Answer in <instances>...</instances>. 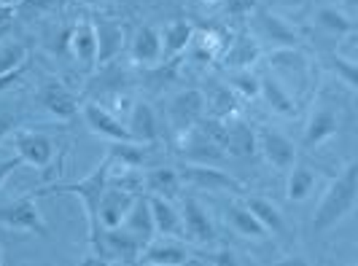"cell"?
Masks as SVG:
<instances>
[{
  "label": "cell",
  "mask_w": 358,
  "mask_h": 266,
  "mask_svg": "<svg viewBox=\"0 0 358 266\" xmlns=\"http://www.w3.org/2000/svg\"><path fill=\"white\" fill-rule=\"evenodd\" d=\"M259 8V0H224L227 17H251Z\"/></svg>",
  "instance_id": "38"
},
{
  "label": "cell",
  "mask_w": 358,
  "mask_h": 266,
  "mask_svg": "<svg viewBox=\"0 0 358 266\" xmlns=\"http://www.w3.org/2000/svg\"><path fill=\"white\" fill-rule=\"evenodd\" d=\"M14 148L22 164H30L36 170H46L54 159V142L52 138L30 132V129H17L14 132Z\"/></svg>",
  "instance_id": "9"
},
{
  "label": "cell",
  "mask_w": 358,
  "mask_h": 266,
  "mask_svg": "<svg viewBox=\"0 0 358 266\" xmlns=\"http://www.w3.org/2000/svg\"><path fill=\"white\" fill-rule=\"evenodd\" d=\"M148 207H151V215H154V229H157V234H162V237H183L180 210H176L173 199L148 196Z\"/></svg>",
  "instance_id": "22"
},
{
  "label": "cell",
  "mask_w": 358,
  "mask_h": 266,
  "mask_svg": "<svg viewBox=\"0 0 358 266\" xmlns=\"http://www.w3.org/2000/svg\"><path fill=\"white\" fill-rule=\"evenodd\" d=\"M94 36H97V65L110 62L116 54L124 49V27L119 22L100 19L94 24Z\"/></svg>",
  "instance_id": "23"
},
{
  "label": "cell",
  "mask_w": 358,
  "mask_h": 266,
  "mask_svg": "<svg viewBox=\"0 0 358 266\" xmlns=\"http://www.w3.org/2000/svg\"><path fill=\"white\" fill-rule=\"evenodd\" d=\"M342 8H345V14L353 19L358 11V0H342Z\"/></svg>",
  "instance_id": "44"
},
{
  "label": "cell",
  "mask_w": 358,
  "mask_h": 266,
  "mask_svg": "<svg viewBox=\"0 0 358 266\" xmlns=\"http://www.w3.org/2000/svg\"><path fill=\"white\" fill-rule=\"evenodd\" d=\"M143 245L124 229V226H113L103 229V242H100V256L108 264H138Z\"/></svg>",
  "instance_id": "8"
},
{
  "label": "cell",
  "mask_w": 358,
  "mask_h": 266,
  "mask_svg": "<svg viewBox=\"0 0 358 266\" xmlns=\"http://www.w3.org/2000/svg\"><path fill=\"white\" fill-rule=\"evenodd\" d=\"M224 151L234 154V156H253L259 151L256 145V129L245 124V121H227V138H224Z\"/></svg>",
  "instance_id": "26"
},
{
  "label": "cell",
  "mask_w": 358,
  "mask_h": 266,
  "mask_svg": "<svg viewBox=\"0 0 358 266\" xmlns=\"http://www.w3.org/2000/svg\"><path fill=\"white\" fill-rule=\"evenodd\" d=\"M358 202V164L350 161L345 167L337 180L329 183L326 194L318 202V210L313 215V231L315 234H323V231L334 229L340 221H345L348 215L356 210Z\"/></svg>",
  "instance_id": "2"
},
{
  "label": "cell",
  "mask_w": 358,
  "mask_h": 266,
  "mask_svg": "<svg viewBox=\"0 0 358 266\" xmlns=\"http://www.w3.org/2000/svg\"><path fill=\"white\" fill-rule=\"evenodd\" d=\"M14 126H17V119H14V116H8V113H0V142L6 140L11 132H14Z\"/></svg>",
  "instance_id": "43"
},
{
  "label": "cell",
  "mask_w": 358,
  "mask_h": 266,
  "mask_svg": "<svg viewBox=\"0 0 358 266\" xmlns=\"http://www.w3.org/2000/svg\"><path fill=\"white\" fill-rule=\"evenodd\" d=\"M0 264H3V253H0Z\"/></svg>",
  "instance_id": "47"
},
{
  "label": "cell",
  "mask_w": 358,
  "mask_h": 266,
  "mask_svg": "<svg viewBox=\"0 0 358 266\" xmlns=\"http://www.w3.org/2000/svg\"><path fill=\"white\" fill-rule=\"evenodd\" d=\"M159 36H162V57H178V54H183L189 49V43L194 38V27L186 19H176V22H170L162 30Z\"/></svg>",
  "instance_id": "30"
},
{
  "label": "cell",
  "mask_w": 358,
  "mask_h": 266,
  "mask_svg": "<svg viewBox=\"0 0 358 266\" xmlns=\"http://www.w3.org/2000/svg\"><path fill=\"white\" fill-rule=\"evenodd\" d=\"M71 54L81 68H97V36H94V24L92 22H81L71 30V43H68Z\"/></svg>",
  "instance_id": "18"
},
{
  "label": "cell",
  "mask_w": 358,
  "mask_h": 266,
  "mask_svg": "<svg viewBox=\"0 0 358 266\" xmlns=\"http://www.w3.org/2000/svg\"><path fill=\"white\" fill-rule=\"evenodd\" d=\"M138 264L145 266H186L194 264V256L189 250L178 245V242H148L143 245L141 256H138Z\"/></svg>",
  "instance_id": "16"
},
{
  "label": "cell",
  "mask_w": 358,
  "mask_h": 266,
  "mask_svg": "<svg viewBox=\"0 0 358 266\" xmlns=\"http://www.w3.org/2000/svg\"><path fill=\"white\" fill-rule=\"evenodd\" d=\"M337 132H340V116H337V110L329 105H318L313 110V116L307 119L302 145L305 148H318L321 142L331 140Z\"/></svg>",
  "instance_id": "14"
},
{
  "label": "cell",
  "mask_w": 358,
  "mask_h": 266,
  "mask_svg": "<svg viewBox=\"0 0 358 266\" xmlns=\"http://www.w3.org/2000/svg\"><path fill=\"white\" fill-rule=\"evenodd\" d=\"M24 71H27V65H19L17 71L3 73V75H0V91H6V89L14 87L17 81H22V75H24Z\"/></svg>",
  "instance_id": "40"
},
{
  "label": "cell",
  "mask_w": 358,
  "mask_h": 266,
  "mask_svg": "<svg viewBox=\"0 0 358 266\" xmlns=\"http://www.w3.org/2000/svg\"><path fill=\"white\" fill-rule=\"evenodd\" d=\"M0 226L8 231H24V234H38L49 237V223L38 210L33 196H22L17 202H8L0 207Z\"/></svg>",
  "instance_id": "3"
},
{
  "label": "cell",
  "mask_w": 358,
  "mask_h": 266,
  "mask_svg": "<svg viewBox=\"0 0 358 266\" xmlns=\"http://www.w3.org/2000/svg\"><path fill=\"white\" fill-rule=\"evenodd\" d=\"M38 100H41V105L46 108L54 119H59V121H68V119H73V116L78 113V100H76V94H73L71 89L65 87L59 78L43 81V87L38 91Z\"/></svg>",
  "instance_id": "12"
},
{
  "label": "cell",
  "mask_w": 358,
  "mask_h": 266,
  "mask_svg": "<svg viewBox=\"0 0 358 266\" xmlns=\"http://www.w3.org/2000/svg\"><path fill=\"white\" fill-rule=\"evenodd\" d=\"M22 167V159L19 156H11V159H3L0 161V186L8 180V175L14 172V170H19Z\"/></svg>",
  "instance_id": "41"
},
{
  "label": "cell",
  "mask_w": 358,
  "mask_h": 266,
  "mask_svg": "<svg viewBox=\"0 0 358 266\" xmlns=\"http://www.w3.org/2000/svg\"><path fill=\"white\" fill-rule=\"evenodd\" d=\"M178 172H180V180L189 183L192 189L215 191V194H240V191H245L240 180H234L224 170H218L215 164H194V161H189L186 167H180Z\"/></svg>",
  "instance_id": "4"
},
{
  "label": "cell",
  "mask_w": 358,
  "mask_h": 266,
  "mask_svg": "<svg viewBox=\"0 0 358 266\" xmlns=\"http://www.w3.org/2000/svg\"><path fill=\"white\" fill-rule=\"evenodd\" d=\"M227 221H229V226H232L240 237H245V239H264L267 237V231L264 226L256 221V215L245 207V202H229L227 205Z\"/></svg>",
  "instance_id": "29"
},
{
  "label": "cell",
  "mask_w": 358,
  "mask_h": 266,
  "mask_svg": "<svg viewBox=\"0 0 358 266\" xmlns=\"http://www.w3.org/2000/svg\"><path fill=\"white\" fill-rule=\"evenodd\" d=\"M180 223H183V239H189L192 245H210V242H215L213 221H210L205 205L199 202L197 196H186L183 199Z\"/></svg>",
  "instance_id": "6"
},
{
  "label": "cell",
  "mask_w": 358,
  "mask_h": 266,
  "mask_svg": "<svg viewBox=\"0 0 358 266\" xmlns=\"http://www.w3.org/2000/svg\"><path fill=\"white\" fill-rule=\"evenodd\" d=\"M318 24H321L326 33H331V36H353V30H356V22L348 17L345 11L340 8H331V6H323L321 11H318Z\"/></svg>",
  "instance_id": "33"
},
{
  "label": "cell",
  "mask_w": 358,
  "mask_h": 266,
  "mask_svg": "<svg viewBox=\"0 0 358 266\" xmlns=\"http://www.w3.org/2000/svg\"><path fill=\"white\" fill-rule=\"evenodd\" d=\"M205 110H210L213 119L229 121V119H234V113H237V100H234V94L229 89L218 87V89H213V94L205 100Z\"/></svg>",
  "instance_id": "34"
},
{
  "label": "cell",
  "mask_w": 358,
  "mask_h": 266,
  "mask_svg": "<svg viewBox=\"0 0 358 266\" xmlns=\"http://www.w3.org/2000/svg\"><path fill=\"white\" fill-rule=\"evenodd\" d=\"M143 186L148 196H164V199H176L183 186L180 172L173 167H154L143 172Z\"/></svg>",
  "instance_id": "25"
},
{
  "label": "cell",
  "mask_w": 358,
  "mask_h": 266,
  "mask_svg": "<svg viewBox=\"0 0 358 266\" xmlns=\"http://www.w3.org/2000/svg\"><path fill=\"white\" fill-rule=\"evenodd\" d=\"M141 245H148L154 237H157V229H154V215H151V207H148V196L138 194L129 213H127L124 223H122Z\"/></svg>",
  "instance_id": "17"
},
{
  "label": "cell",
  "mask_w": 358,
  "mask_h": 266,
  "mask_svg": "<svg viewBox=\"0 0 358 266\" xmlns=\"http://www.w3.org/2000/svg\"><path fill=\"white\" fill-rule=\"evenodd\" d=\"M27 46L19 43V40H8V43H0V75L3 73L17 71L19 65H27Z\"/></svg>",
  "instance_id": "35"
},
{
  "label": "cell",
  "mask_w": 358,
  "mask_h": 266,
  "mask_svg": "<svg viewBox=\"0 0 358 266\" xmlns=\"http://www.w3.org/2000/svg\"><path fill=\"white\" fill-rule=\"evenodd\" d=\"M256 145L264 154V159L275 170H280V172H288L296 164V145L288 140L283 132H278L272 126L259 124V129H256Z\"/></svg>",
  "instance_id": "5"
},
{
  "label": "cell",
  "mask_w": 358,
  "mask_h": 266,
  "mask_svg": "<svg viewBox=\"0 0 358 266\" xmlns=\"http://www.w3.org/2000/svg\"><path fill=\"white\" fill-rule=\"evenodd\" d=\"M331 68H334V73H340L342 81L348 84L350 89H356V59L353 57H334L331 59Z\"/></svg>",
  "instance_id": "37"
},
{
  "label": "cell",
  "mask_w": 358,
  "mask_h": 266,
  "mask_svg": "<svg viewBox=\"0 0 358 266\" xmlns=\"http://www.w3.org/2000/svg\"><path fill=\"white\" fill-rule=\"evenodd\" d=\"M84 3H90V6H97V3H108V0H84Z\"/></svg>",
  "instance_id": "46"
},
{
  "label": "cell",
  "mask_w": 358,
  "mask_h": 266,
  "mask_svg": "<svg viewBox=\"0 0 358 266\" xmlns=\"http://www.w3.org/2000/svg\"><path fill=\"white\" fill-rule=\"evenodd\" d=\"M106 156L116 167H143L148 159V145L135 140H110Z\"/></svg>",
  "instance_id": "31"
},
{
  "label": "cell",
  "mask_w": 358,
  "mask_h": 266,
  "mask_svg": "<svg viewBox=\"0 0 358 266\" xmlns=\"http://www.w3.org/2000/svg\"><path fill=\"white\" fill-rule=\"evenodd\" d=\"M132 202H135V194L122 191V189H113V186H106V191L100 196V207H97L100 226H103V229L122 226L127 213H129V207H132Z\"/></svg>",
  "instance_id": "15"
},
{
  "label": "cell",
  "mask_w": 358,
  "mask_h": 266,
  "mask_svg": "<svg viewBox=\"0 0 358 266\" xmlns=\"http://www.w3.org/2000/svg\"><path fill=\"white\" fill-rule=\"evenodd\" d=\"M129 57L138 62V65H159L162 62V36L157 27L145 24L141 27L135 36H132V43H129Z\"/></svg>",
  "instance_id": "20"
},
{
  "label": "cell",
  "mask_w": 358,
  "mask_h": 266,
  "mask_svg": "<svg viewBox=\"0 0 358 266\" xmlns=\"http://www.w3.org/2000/svg\"><path fill=\"white\" fill-rule=\"evenodd\" d=\"M127 129L132 135V140L154 145L159 138V124H157V113L148 103H135L129 108V119H127Z\"/></svg>",
  "instance_id": "19"
},
{
  "label": "cell",
  "mask_w": 358,
  "mask_h": 266,
  "mask_svg": "<svg viewBox=\"0 0 358 266\" xmlns=\"http://www.w3.org/2000/svg\"><path fill=\"white\" fill-rule=\"evenodd\" d=\"M280 3H283V6H291V8H296V6H302L305 0H280Z\"/></svg>",
  "instance_id": "45"
},
{
  "label": "cell",
  "mask_w": 358,
  "mask_h": 266,
  "mask_svg": "<svg viewBox=\"0 0 358 266\" xmlns=\"http://www.w3.org/2000/svg\"><path fill=\"white\" fill-rule=\"evenodd\" d=\"M108 170H110V159L103 154L100 164L92 170L87 177L76 180V183H62V186H52V189H43L38 194H71L78 196L81 205H84V213H87V223H90V245L92 253L100 256V242H103V226H100V218H97V207H100V196L108 186Z\"/></svg>",
  "instance_id": "1"
},
{
  "label": "cell",
  "mask_w": 358,
  "mask_h": 266,
  "mask_svg": "<svg viewBox=\"0 0 358 266\" xmlns=\"http://www.w3.org/2000/svg\"><path fill=\"white\" fill-rule=\"evenodd\" d=\"M269 65H272V71L280 73V75H286V81H296V84H302L307 75V57L296 46H283V49H272L269 54Z\"/></svg>",
  "instance_id": "21"
},
{
  "label": "cell",
  "mask_w": 358,
  "mask_h": 266,
  "mask_svg": "<svg viewBox=\"0 0 358 266\" xmlns=\"http://www.w3.org/2000/svg\"><path fill=\"white\" fill-rule=\"evenodd\" d=\"M253 24H256V38L259 40H269L272 49H283V46H296L299 43V33L288 24L286 19L272 14L267 8H256L253 11Z\"/></svg>",
  "instance_id": "10"
},
{
  "label": "cell",
  "mask_w": 358,
  "mask_h": 266,
  "mask_svg": "<svg viewBox=\"0 0 358 266\" xmlns=\"http://www.w3.org/2000/svg\"><path fill=\"white\" fill-rule=\"evenodd\" d=\"M194 264L237 266V264H243V261L237 258V253H232V250H218V253H208V256H202V258H194Z\"/></svg>",
  "instance_id": "39"
},
{
  "label": "cell",
  "mask_w": 358,
  "mask_h": 266,
  "mask_svg": "<svg viewBox=\"0 0 358 266\" xmlns=\"http://www.w3.org/2000/svg\"><path fill=\"white\" fill-rule=\"evenodd\" d=\"M259 57H262L259 40H253V38H248V36H240L227 46V52H224V65L232 68V71H251V65Z\"/></svg>",
  "instance_id": "28"
},
{
  "label": "cell",
  "mask_w": 358,
  "mask_h": 266,
  "mask_svg": "<svg viewBox=\"0 0 358 266\" xmlns=\"http://www.w3.org/2000/svg\"><path fill=\"white\" fill-rule=\"evenodd\" d=\"M318 175L315 170H310L305 164H294L288 170V183H286V196L291 202H305L307 196L315 191Z\"/></svg>",
  "instance_id": "32"
},
{
  "label": "cell",
  "mask_w": 358,
  "mask_h": 266,
  "mask_svg": "<svg viewBox=\"0 0 358 266\" xmlns=\"http://www.w3.org/2000/svg\"><path fill=\"white\" fill-rule=\"evenodd\" d=\"M245 207L256 215V221L264 226L267 234H286V218L275 202H269L264 196H245Z\"/></svg>",
  "instance_id": "27"
},
{
  "label": "cell",
  "mask_w": 358,
  "mask_h": 266,
  "mask_svg": "<svg viewBox=\"0 0 358 266\" xmlns=\"http://www.w3.org/2000/svg\"><path fill=\"white\" fill-rule=\"evenodd\" d=\"M17 17V3H0V27H8Z\"/></svg>",
  "instance_id": "42"
},
{
  "label": "cell",
  "mask_w": 358,
  "mask_h": 266,
  "mask_svg": "<svg viewBox=\"0 0 358 266\" xmlns=\"http://www.w3.org/2000/svg\"><path fill=\"white\" fill-rule=\"evenodd\" d=\"M180 138V156H186V161H194V164H221L227 151L224 145L213 142L199 126H192L189 132L178 135Z\"/></svg>",
  "instance_id": "11"
},
{
  "label": "cell",
  "mask_w": 358,
  "mask_h": 266,
  "mask_svg": "<svg viewBox=\"0 0 358 266\" xmlns=\"http://www.w3.org/2000/svg\"><path fill=\"white\" fill-rule=\"evenodd\" d=\"M232 87L237 89L243 97H248V100L259 97V78H256L251 71H234Z\"/></svg>",
  "instance_id": "36"
},
{
  "label": "cell",
  "mask_w": 358,
  "mask_h": 266,
  "mask_svg": "<svg viewBox=\"0 0 358 266\" xmlns=\"http://www.w3.org/2000/svg\"><path fill=\"white\" fill-rule=\"evenodd\" d=\"M202 116H205V94L199 89H186V91L173 97V103H170V126H173L176 135H183L192 126H197Z\"/></svg>",
  "instance_id": "7"
},
{
  "label": "cell",
  "mask_w": 358,
  "mask_h": 266,
  "mask_svg": "<svg viewBox=\"0 0 358 266\" xmlns=\"http://www.w3.org/2000/svg\"><path fill=\"white\" fill-rule=\"evenodd\" d=\"M259 94L267 100V105L278 113V116H296V100L291 97L286 84L275 75H262L259 78Z\"/></svg>",
  "instance_id": "24"
},
{
  "label": "cell",
  "mask_w": 358,
  "mask_h": 266,
  "mask_svg": "<svg viewBox=\"0 0 358 266\" xmlns=\"http://www.w3.org/2000/svg\"><path fill=\"white\" fill-rule=\"evenodd\" d=\"M81 116H84V124L90 126L92 135H100V138H108V140H132L127 124H122L110 110H106L97 103H87L81 108Z\"/></svg>",
  "instance_id": "13"
}]
</instances>
